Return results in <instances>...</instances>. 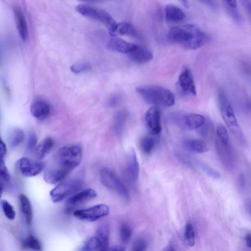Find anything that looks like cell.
Listing matches in <instances>:
<instances>
[{
    "mask_svg": "<svg viewBox=\"0 0 251 251\" xmlns=\"http://www.w3.org/2000/svg\"><path fill=\"white\" fill-rule=\"evenodd\" d=\"M155 142L153 138L150 136L143 137L140 142L142 151L145 154H148L151 152L155 147Z\"/></svg>",
    "mask_w": 251,
    "mask_h": 251,
    "instance_id": "4dcf8cb0",
    "label": "cell"
},
{
    "mask_svg": "<svg viewBox=\"0 0 251 251\" xmlns=\"http://www.w3.org/2000/svg\"><path fill=\"white\" fill-rule=\"evenodd\" d=\"M110 251H125V249L122 246H116L112 248Z\"/></svg>",
    "mask_w": 251,
    "mask_h": 251,
    "instance_id": "681fc988",
    "label": "cell"
},
{
    "mask_svg": "<svg viewBox=\"0 0 251 251\" xmlns=\"http://www.w3.org/2000/svg\"><path fill=\"white\" fill-rule=\"evenodd\" d=\"M184 143L187 149L195 153H204L208 151L206 144L201 139H190L185 141Z\"/></svg>",
    "mask_w": 251,
    "mask_h": 251,
    "instance_id": "603a6c76",
    "label": "cell"
},
{
    "mask_svg": "<svg viewBox=\"0 0 251 251\" xmlns=\"http://www.w3.org/2000/svg\"><path fill=\"white\" fill-rule=\"evenodd\" d=\"M1 207L6 217L13 220L15 217V211L12 205L7 201L3 200L1 201Z\"/></svg>",
    "mask_w": 251,
    "mask_h": 251,
    "instance_id": "e575fe53",
    "label": "cell"
},
{
    "mask_svg": "<svg viewBox=\"0 0 251 251\" xmlns=\"http://www.w3.org/2000/svg\"><path fill=\"white\" fill-rule=\"evenodd\" d=\"M30 111L34 117L38 120H43L50 114V105L46 101L38 99L31 103Z\"/></svg>",
    "mask_w": 251,
    "mask_h": 251,
    "instance_id": "5bb4252c",
    "label": "cell"
},
{
    "mask_svg": "<svg viewBox=\"0 0 251 251\" xmlns=\"http://www.w3.org/2000/svg\"><path fill=\"white\" fill-rule=\"evenodd\" d=\"M90 68V65L86 62L77 63L70 67L71 71L75 74L89 70Z\"/></svg>",
    "mask_w": 251,
    "mask_h": 251,
    "instance_id": "f35d334b",
    "label": "cell"
},
{
    "mask_svg": "<svg viewBox=\"0 0 251 251\" xmlns=\"http://www.w3.org/2000/svg\"><path fill=\"white\" fill-rule=\"evenodd\" d=\"M17 28L19 36L23 41L25 42L28 39V28L26 19L21 9L15 7L13 9Z\"/></svg>",
    "mask_w": 251,
    "mask_h": 251,
    "instance_id": "2e32d148",
    "label": "cell"
},
{
    "mask_svg": "<svg viewBox=\"0 0 251 251\" xmlns=\"http://www.w3.org/2000/svg\"><path fill=\"white\" fill-rule=\"evenodd\" d=\"M181 2L185 7L188 8L189 7L188 1L187 0H181Z\"/></svg>",
    "mask_w": 251,
    "mask_h": 251,
    "instance_id": "816d5d0a",
    "label": "cell"
},
{
    "mask_svg": "<svg viewBox=\"0 0 251 251\" xmlns=\"http://www.w3.org/2000/svg\"><path fill=\"white\" fill-rule=\"evenodd\" d=\"M137 45L126 42L122 39L113 37L108 42L109 49L123 53L129 54L136 47Z\"/></svg>",
    "mask_w": 251,
    "mask_h": 251,
    "instance_id": "9a60e30c",
    "label": "cell"
},
{
    "mask_svg": "<svg viewBox=\"0 0 251 251\" xmlns=\"http://www.w3.org/2000/svg\"><path fill=\"white\" fill-rule=\"evenodd\" d=\"M23 131L18 128L12 129L8 135V142L10 146L15 148L19 145L24 139Z\"/></svg>",
    "mask_w": 251,
    "mask_h": 251,
    "instance_id": "4316f807",
    "label": "cell"
},
{
    "mask_svg": "<svg viewBox=\"0 0 251 251\" xmlns=\"http://www.w3.org/2000/svg\"><path fill=\"white\" fill-rule=\"evenodd\" d=\"M216 148L223 165L228 169H232L234 158L230 145L224 144L216 139Z\"/></svg>",
    "mask_w": 251,
    "mask_h": 251,
    "instance_id": "7c38bea8",
    "label": "cell"
},
{
    "mask_svg": "<svg viewBox=\"0 0 251 251\" xmlns=\"http://www.w3.org/2000/svg\"><path fill=\"white\" fill-rule=\"evenodd\" d=\"M96 236L100 242L99 251H109L108 227L105 225L100 226L97 229Z\"/></svg>",
    "mask_w": 251,
    "mask_h": 251,
    "instance_id": "cb8c5ba5",
    "label": "cell"
},
{
    "mask_svg": "<svg viewBox=\"0 0 251 251\" xmlns=\"http://www.w3.org/2000/svg\"><path fill=\"white\" fill-rule=\"evenodd\" d=\"M201 127L202 129L201 132L203 137H208L213 134V127L211 123L205 122Z\"/></svg>",
    "mask_w": 251,
    "mask_h": 251,
    "instance_id": "b9f144b4",
    "label": "cell"
},
{
    "mask_svg": "<svg viewBox=\"0 0 251 251\" xmlns=\"http://www.w3.org/2000/svg\"><path fill=\"white\" fill-rule=\"evenodd\" d=\"M185 14L181 9L173 4H168L165 7V18L167 21L177 22L182 21Z\"/></svg>",
    "mask_w": 251,
    "mask_h": 251,
    "instance_id": "44dd1931",
    "label": "cell"
},
{
    "mask_svg": "<svg viewBox=\"0 0 251 251\" xmlns=\"http://www.w3.org/2000/svg\"><path fill=\"white\" fill-rule=\"evenodd\" d=\"M195 163L199 168L211 177L214 179H219L221 177L220 173L207 164L199 160H196Z\"/></svg>",
    "mask_w": 251,
    "mask_h": 251,
    "instance_id": "d6a6232c",
    "label": "cell"
},
{
    "mask_svg": "<svg viewBox=\"0 0 251 251\" xmlns=\"http://www.w3.org/2000/svg\"><path fill=\"white\" fill-rule=\"evenodd\" d=\"M6 153V146L5 143L0 140V159H4Z\"/></svg>",
    "mask_w": 251,
    "mask_h": 251,
    "instance_id": "ee69618b",
    "label": "cell"
},
{
    "mask_svg": "<svg viewBox=\"0 0 251 251\" xmlns=\"http://www.w3.org/2000/svg\"><path fill=\"white\" fill-rule=\"evenodd\" d=\"M117 35H127L130 36H136L137 33L135 28L131 24L123 22L117 24L112 36Z\"/></svg>",
    "mask_w": 251,
    "mask_h": 251,
    "instance_id": "484cf974",
    "label": "cell"
},
{
    "mask_svg": "<svg viewBox=\"0 0 251 251\" xmlns=\"http://www.w3.org/2000/svg\"><path fill=\"white\" fill-rule=\"evenodd\" d=\"M184 238L186 244L189 247H193L195 243V233L193 226L190 222L186 223Z\"/></svg>",
    "mask_w": 251,
    "mask_h": 251,
    "instance_id": "83f0119b",
    "label": "cell"
},
{
    "mask_svg": "<svg viewBox=\"0 0 251 251\" xmlns=\"http://www.w3.org/2000/svg\"><path fill=\"white\" fill-rule=\"evenodd\" d=\"M224 2L225 3L230 15L234 19L239 21L240 20V16L237 8V1L235 0H226Z\"/></svg>",
    "mask_w": 251,
    "mask_h": 251,
    "instance_id": "8d00e7d4",
    "label": "cell"
},
{
    "mask_svg": "<svg viewBox=\"0 0 251 251\" xmlns=\"http://www.w3.org/2000/svg\"><path fill=\"white\" fill-rule=\"evenodd\" d=\"M69 174V172L60 169L49 170L44 175V179L48 183L54 184L61 181Z\"/></svg>",
    "mask_w": 251,
    "mask_h": 251,
    "instance_id": "7402d4cb",
    "label": "cell"
},
{
    "mask_svg": "<svg viewBox=\"0 0 251 251\" xmlns=\"http://www.w3.org/2000/svg\"><path fill=\"white\" fill-rule=\"evenodd\" d=\"M55 159L57 168L69 173L78 166L81 161V148L77 145L63 147L58 151Z\"/></svg>",
    "mask_w": 251,
    "mask_h": 251,
    "instance_id": "277c9868",
    "label": "cell"
},
{
    "mask_svg": "<svg viewBox=\"0 0 251 251\" xmlns=\"http://www.w3.org/2000/svg\"><path fill=\"white\" fill-rule=\"evenodd\" d=\"M205 122V119L202 115L196 113H190L182 118L180 124L189 129H195L201 127Z\"/></svg>",
    "mask_w": 251,
    "mask_h": 251,
    "instance_id": "e0dca14e",
    "label": "cell"
},
{
    "mask_svg": "<svg viewBox=\"0 0 251 251\" xmlns=\"http://www.w3.org/2000/svg\"><path fill=\"white\" fill-rule=\"evenodd\" d=\"M217 95L218 105L223 119L230 132L241 144L245 145L246 144L245 138L226 94L220 89Z\"/></svg>",
    "mask_w": 251,
    "mask_h": 251,
    "instance_id": "3957f363",
    "label": "cell"
},
{
    "mask_svg": "<svg viewBox=\"0 0 251 251\" xmlns=\"http://www.w3.org/2000/svg\"><path fill=\"white\" fill-rule=\"evenodd\" d=\"M245 207L246 211L251 214V198L246 200L245 202Z\"/></svg>",
    "mask_w": 251,
    "mask_h": 251,
    "instance_id": "f6af8a7d",
    "label": "cell"
},
{
    "mask_svg": "<svg viewBox=\"0 0 251 251\" xmlns=\"http://www.w3.org/2000/svg\"><path fill=\"white\" fill-rule=\"evenodd\" d=\"M97 192L91 188L83 190L71 196L68 199L66 203L69 205L78 204L97 196Z\"/></svg>",
    "mask_w": 251,
    "mask_h": 251,
    "instance_id": "ac0fdd59",
    "label": "cell"
},
{
    "mask_svg": "<svg viewBox=\"0 0 251 251\" xmlns=\"http://www.w3.org/2000/svg\"><path fill=\"white\" fill-rule=\"evenodd\" d=\"M83 183V179L80 177H74L60 182L50 192L52 201L58 202L74 195L81 189Z\"/></svg>",
    "mask_w": 251,
    "mask_h": 251,
    "instance_id": "8992f818",
    "label": "cell"
},
{
    "mask_svg": "<svg viewBox=\"0 0 251 251\" xmlns=\"http://www.w3.org/2000/svg\"><path fill=\"white\" fill-rule=\"evenodd\" d=\"M37 137L34 131H30L29 133L26 144V151L31 152L36 148Z\"/></svg>",
    "mask_w": 251,
    "mask_h": 251,
    "instance_id": "74e56055",
    "label": "cell"
},
{
    "mask_svg": "<svg viewBox=\"0 0 251 251\" xmlns=\"http://www.w3.org/2000/svg\"><path fill=\"white\" fill-rule=\"evenodd\" d=\"M136 92L147 103L154 105L170 106L174 104L175 98L169 89L158 85L138 87Z\"/></svg>",
    "mask_w": 251,
    "mask_h": 251,
    "instance_id": "7a4b0ae2",
    "label": "cell"
},
{
    "mask_svg": "<svg viewBox=\"0 0 251 251\" xmlns=\"http://www.w3.org/2000/svg\"><path fill=\"white\" fill-rule=\"evenodd\" d=\"M178 85L183 93L195 96L197 94L194 81L190 71L186 69L178 77Z\"/></svg>",
    "mask_w": 251,
    "mask_h": 251,
    "instance_id": "4fadbf2b",
    "label": "cell"
},
{
    "mask_svg": "<svg viewBox=\"0 0 251 251\" xmlns=\"http://www.w3.org/2000/svg\"><path fill=\"white\" fill-rule=\"evenodd\" d=\"M0 176L1 179L6 182L10 180V175L5 165L4 159H0Z\"/></svg>",
    "mask_w": 251,
    "mask_h": 251,
    "instance_id": "ab89813d",
    "label": "cell"
},
{
    "mask_svg": "<svg viewBox=\"0 0 251 251\" xmlns=\"http://www.w3.org/2000/svg\"><path fill=\"white\" fill-rule=\"evenodd\" d=\"M23 246L34 251H40L41 245L39 240L33 235L28 236L22 242Z\"/></svg>",
    "mask_w": 251,
    "mask_h": 251,
    "instance_id": "1f68e13d",
    "label": "cell"
},
{
    "mask_svg": "<svg viewBox=\"0 0 251 251\" xmlns=\"http://www.w3.org/2000/svg\"><path fill=\"white\" fill-rule=\"evenodd\" d=\"M132 234V229L129 226L125 224L122 225L120 229V236L123 243H127L130 240Z\"/></svg>",
    "mask_w": 251,
    "mask_h": 251,
    "instance_id": "d590c367",
    "label": "cell"
},
{
    "mask_svg": "<svg viewBox=\"0 0 251 251\" xmlns=\"http://www.w3.org/2000/svg\"><path fill=\"white\" fill-rule=\"evenodd\" d=\"M245 242L247 246L251 249V234H248L246 235Z\"/></svg>",
    "mask_w": 251,
    "mask_h": 251,
    "instance_id": "7dc6e473",
    "label": "cell"
},
{
    "mask_svg": "<svg viewBox=\"0 0 251 251\" xmlns=\"http://www.w3.org/2000/svg\"><path fill=\"white\" fill-rule=\"evenodd\" d=\"M147 248V243L143 239L137 240L133 244L131 251H145Z\"/></svg>",
    "mask_w": 251,
    "mask_h": 251,
    "instance_id": "60d3db41",
    "label": "cell"
},
{
    "mask_svg": "<svg viewBox=\"0 0 251 251\" xmlns=\"http://www.w3.org/2000/svg\"><path fill=\"white\" fill-rule=\"evenodd\" d=\"M76 11L80 14L97 20L104 24L112 35L117 23L112 17L103 9L85 4H80L75 7Z\"/></svg>",
    "mask_w": 251,
    "mask_h": 251,
    "instance_id": "5b68a950",
    "label": "cell"
},
{
    "mask_svg": "<svg viewBox=\"0 0 251 251\" xmlns=\"http://www.w3.org/2000/svg\"><path fill=\"white\" fill-rule=\"evenodd\" d=\"M109 212V208L107 205L99 204L88 208L76 210L74 212V216L80 220L93 222L107 216Z\"/></svg>",
    "mask_w": 251,
    "mask_h": 251,
    "instance_id": "ba28073f",
    "label": "cell"
},
{
    "mask_svg": "<svg viewBox=\"0 0 251 251\" xmlns=\"http://www.w3.org/2000/svg\"><path fill=\"white\" fill-rule=\"evenodd\" d=\"M163 251H175L171 245L167 246Z\"/></svg>",
    "mask_w": 251,
    "mask_h": 251,
    "instance_id": "f907efd6",
    "label": "cell"
},
{
    "mask_svg": "<svg viewBox=\"0 0 251 251\" xmlns=\"http://www.w3.org/2000/svg\"><path fill=\"white\" fill-rule=\"evenodd\" d=\"M21 209L25 216L26 223L30 224L32 219V213L30 202L28 198L24 194L19 196Z\"/></svg>",
    "mask_w": 251,
    "mask_h": 251,
    "instance_id": "d4e9b609",
    "label": "cell"
},
{
    "mask_svg": "<svg viewBox=\"0 0 251 251\" xmlns=\"http://www.w3.org/2000/svg\"><path fill=\"white\" fill-rule=\"evenodd\" d=\"M124 172L126 178L130 183H135L138 180L139 175V165L136 152L132 148L129 151L127 163Z\"/></svg>",
    "mask_w": 251,
    "mask_h": 251,
    "instance_id": "8fae6325",
    "label": "cell"
},
{
    "mask_svg": "<svg viewBox=\"0 0 251 251\" xmlns=\"http://www.w3.org/2000/svg\"><path fill=\"white\" fill-rule=\"evenodd\" d=\"M100 179L104 186L117 193L125 201L129 200L127 189L111 170L106 168L102 169L100 172Z\"/></svg>",
    "mask_w": 251,
    "mask_h": 251,
    "instance_id": "52a82bcc",
    "label": "cell"
},
{
    "mask_svg": "<svg viewBox=\"0 0 251 251\" xmlns=\"http://www.w3.org/2000/svg\"><path fill=\"white\" fill-rule=\"evenodd\" d=\"M168 37L170 41L178 44L189 50L201 47L209 40V36L204 32L192 24L172 28L169 31Z\"/></svg>",
    "mask_w": 251,
    "mask_h": 251,
    "instance_id": "6da1fadb",
    "label": "cell"
},
{
    "mask_svg": "<svg viewBox=\"0 0 251 251\" xmlns=\"http://www.w3.org/2000/svg\"><path fill=\"white\" fill-rule=\"evenodd\" d=\"M202 2L205 3L206 5H207L208 6H210L212 8L216 9V5L214 3V1H208V0H203L201 1Z\"/></svg>",
    "mask_w": 251,
    "mask_h": 251,
    "instance_id": "c3c4849f",
    "label": "cell"
},
{
    "mask_svg": "<svg viewBox=\"0 0 251 251\" xmlns=\"http://www.w3.org/2000/svg\"><path fill=\"white\" fill-rule=\"evenodd\" d=\"M127 113L125 110L118 112L115 116L114 128L117 133H120L127 117Z\"/></svg>",
    "mask_w": 251,
    "mask_h": 251,
    "instance_id": "f1b7e54d",
    "label": "cell"
},
{
    "mask_svg": "<svg viewBox=\"0 0 251 251\" xmlns=\"http://www.w3.org/2000/svg\"><path fill=\"white\" fill-rule=\"evenodd\" d=\"M53 146V140L51 137L45 138L37 145L34 151L35 157L38 160L43 159L50 152Z\"/></svg>",
    "mask_w": 251,
    "mask_h": 251,
    "instance_id": "ffe728a7",
    "label": "cell"
},
{
    "mask_svg": "<svg viewBox=\"0 0 251 251\" xmlns=\"http://www.w3.org/2000/svg\"><path fill=\"white\" fill-rule=\"evenodd\" d=\"M17 166L22 175L26 177H33L42 171L45 164L27 157H22L18 160Z\"/></svg>",
    "mask_w": 251,
    "mask_h": 251,
    "instance_id": "9c48e42d",
    "label": "cell"
},
{
    "mask_svg": "<svg viewBox=\"0 0 251 251\" xmlns=\"http://www.w3.org/2000/svg\"><path fill=\"white\" fill-rule=\"evenodd\" d=\"M128 54L133 61L138 63H147L153 58V54L150 50L138 45Z\"/></svg>",
    "mask_w": 251,
    "mask_h": 251,
    "instance_id": "d6986e66",
    "label": "cell"
},
{
    "mask_svg": "<svg viewBox=\"0 0 251 251\" xmlns=\"http://www.w3.org/2000/svg\"><path fill=\"white\" fill-rule=\"evenodd\" d=\"M100 248V242L98 238L92 236L87 239L82 245L81 251H95Z\"/></svg>",
    "mask_w": 251,
    "mask_h": 251,
    "instance_id": "f546056e",
    "label": "cell"
},
{
    "mask_svg": "<svg viewBox=\"0 0 251 251\" xmlns=\"http://www.w3.org/2000/svg\"><path fill=\"white\" fill-rule=\"evenodd\" d=\"M238 186L240 190H244L246 186V181L244 175L241 174L239 175L238 179Z\"/></svg>",
    "mask_w": 251,
    "mask_h": 251,
    "instance_id": "7bdbcfd3",
    "label": "cell"
},
{
    "mask_svg": "<svg viewBox=\"0 0 251 251\" xmlns=\"http://www.w3.org/2000/svg\"><path fill=\"white\" fill-rule=\"evenodd\" d=\"M120 100V98L118 96H114L112 98L110 101V105L114 106L116 105Z\"/></svg>",
    "mask_w": 251,
    "mask_h": 251,
    "instance_id": "bcb514c9",
    "label": "cell"
},
{
    "mask_svg": "<svg viewBox=\"0 0 251 251\" xmlns=\"http://www.w3.org/2000/svg\"><path fill=\"white\" fill-rule=\"evenodd\" d=\"M145 121L151 134H157L161 131L160 111L157 106H152L147 110L145 116Z\"/></svg>",
    "mask_w": 251,
    "mask_h": 251,
    "instance_id": "30bf717a",
    "label": "cell"
},
{
    "mask_svg": "<svg viewBox=\"0 0 251 251\" xmlns=\"http://www.w3.org/2000/svg\"><path fill=\"white\" fill-rule=\"evenodd\" d=\"M217 139L224 144H230L229 138L226 128L222 125H219L216 128Z\"/></svg>",
    "mask_w": 251,
    "mask_h": 251,
    "instance_id": "836d02e7",
    "label": "cell"
}]
</instances>
